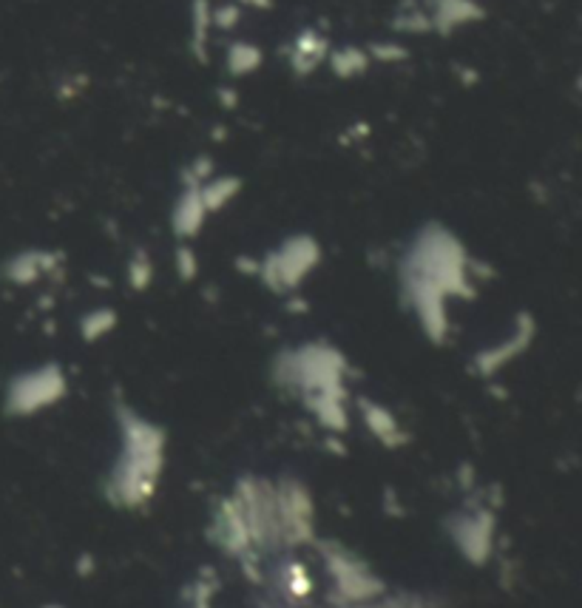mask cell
I'll list each match as a JSON object with an SVG mask.
<instances>
[{
    "instance_id": "obj_1",
    "label": "cell",
    "mask_w": 582,
    "mask_h": 608,
    "mask_svg": "<svg viewBox=\"0 0 582 608\" xmlns=\"http://www.w3.org/2000/svg\"><path fill=\"white\" fill-rule=\"evenodd\" d=\"M319 244L310 236H293L287 239L276 253H270L261 265V276L268 278L273 290L295 287L302 278L319 265Z\"/></svg>"
},
{
    "instance_id": "obj_2",
    "label": "cell",
    "mask_w": 582,
    "mask_h": 608,
    "mask_svg": "<svg viewBox=\"0 0 582 608\" xmlns=\"http://www.w3.org/2000/svg\"><path fill=\"white\" fill-rule=\"evenodd\" d=\"M432 31L441 35H452V31L463 26H475L486 18V9L477 0H429L426 6Z\"/></svg>"
},
{
    "instance_id": "obj_3",
    "label": "cell",
    "mask_w": 582,
    "mask_h": 608,
    "mask_svg": "<svg viewBox=\"0 0 582 608\" xmlns=\"http://www.w3.org/2000/svg\"><path fill=\"white\" fill-rule=\"evenodd\" d=\"M330 55V40L315 29L298 31V38L293 40L290 48V69L295 74H312Z\"/></svg>"
},
{
    "instance_id": "obj_4",
    "label": "cell",
    "mask_w": 582,
    "mask_h": 608,
    "mask_svg": "<svg viewBox=\"0 0 582 608\" xmlns=\"http://www.w3.org/2000/svg\"><path fill=\"white\" fill-rule=\"evenodd\" d=\"M208 217V208L202 202V193H199V185H191L185 193L179 196V202L174 208V231L179 236H196L199 227H202Z\"/></svg>"
},
{
    "instance_id": "obj_5",
    "label": "cell",
    "mask_w": 582,
    "mask_h": 608,
    "mask_svg": "<svg viewBox=\"0 0 582 608\" xmlns=\"http://www.w3.org/2000/svg\"><path fill=\"white\" fill-rule=\"evenodd\" d=\"M210 29H213V6L210 0H193L191 4V55L199 63H208L210 52Z\"/></svg>"
},
{
    "instance_id": "obj_6",
    "label": "cell",
    "mask_w": 582,
    "mask_h": 608,
    "mask_svg": "<svg viewBox=\"0 0 582 608\" xmlns=\"http://www.w3.org/2000/svg\"><path fill=\"white\" fill-rule=\"evenodd\" d=\"M327 63H330V72L341 77V80H353V77H361L367 74L370 69V52L367 48H358V46H338L332 48V52L327 55Z\"/></svg>"
},
{
    "instance_id": "obj_7",
    "label": "cell",
    "mask_w": 582,
    "mask_h": 608,
    "mask_svg": "<svg viewBox=\"0 0 582 608\" xmlns=\"http://www.w3.org/2000/svg\"><path fill=\"white\" fill-rule=\"evenodd\" d=\"M264 63V52L261 46L251 43V40H236L227 46L225 52V65L230 77H251L261 69Z\"/></svg>"
},
{
    "instance_id": "obj_8",
    "label": "cell",
    "mask_w": 582,
    "mask_h": 608,
    "mask_svg": "<svg viewBox=\"0 0 582 608\" xmlns=\"http://www.w3.org/2000/svg\"><path fill=\"white\" fill-rule=\"evenodd\" d=\"M239 188H242V183L236 176H219V179H210L208 185L199 188V193H202V202H205V208L210 213V210L225 208L233 196L239 193Z\"/></svg>"
},
{
    "instance_id": "obj_9",
    "label": "cell",
    "mask_w": 582,
    "mask_h": 608,
    "mask_svg": "<svg viewBox=\"0 0 582 608\" xmlns=\"http://www.w3.org/2000/svg\"><path fill=\"white\" fill-rule=\"evenodd\" d=\"M43 268H46L43 253H21V256H14L6 265V276L12 278V282H18V285H29V282H35V278L40 276Z\"/></svg>"
},
{
    "instance_id": "obj_10",
    "label": "cell",
    "mask_w": 582,
    "mask_h": 608,
    "mask_svg": "<svg viewBox=\"0 0 582 608\" xmlns=\"http://www.w3.org/2000/svg\"><path fill=\"white\" fill-rule=\"evenodd\" d=\"M395 29L404 31V35H426V31H432V23H429V14L424 9H409V12H401L395 21Z\"/></svg>"
},
{
    "instance_id": "obj_11",
    "label": "cell",
    "mask_w": 582,
    "mask_h": 608,
    "mask_svg": "<svg viewBox=\"0 0 582 608\" xmlns=\"http://www.w3.org/2000/svg\"><path fill=\"white\" fill-rule=\"evenodd\" d=\"M242 14H244V6H239L236 0H225V4L213 6V26L219 31H230L242 23Z\"/></svg>"
},
{
    "instance_id": "obj_12",
    "label": "cell",
    "mask_w": 582,
    "mask_h": 608,
    "mask_svg": "<svg viewBox=\"0 0 582 608\" xmlns=\"http://www.w3.org/2000/svg\"><path fill=\"white\" fill-rule=\"evenodd\" d=\"M367 52H370V60H378V63H401L409 57L407 48L398 43H375Z\"/></svg>"
},
{
    "instance_id": "obj_13",
    "label": "cell",
    "mask_w": 582,
    "mask_h": 608,
    "mask_svg": "<svg viewBox=\"0 0 582 608\" xmlns=\"http://www.w3.org/2000/svg\"><path fill=\"white\" fill-rule=\"evenodd\" d=\"M131 282H134V287H145L151 282V261H148L142 253L131 261Z\"/></svg>"
},
{
    "instance_id": "obj_14",
    "label": "cell",
    "mask_w": 582,
    "mask_h": 608,
    "mask_svg": "<svg viewBox=\"0 0 582 608\" xmlns=\"http://www.w3.org/2000/svg\"><path fill=\"white\" fill-rule=\"evenodd\" d=\"M176 261H179V270H182V276H185V278L196 273V259H193V253L188 248H179Z\"/></svg>"
},
{
    "instance_id": "obj_15",
    "label": "cell",
    "mask_w": 582,
    "mask_h": 608,
    "mask_svg": "<svg viewBox=\"0 0 582 608\" xmlns=\"http://www.w3.org/2000/svg\"><path fill=\"white\" fill-rule=\"evenodd\" d=\"M239 6H253V9H270L273 0H236Z\"/></svg>"
},
{
    "instance_id": "obj_16",
    "label": "cell",
    "mask_w": 582,
    "mask_h": 608,
    "mask_svg": "<svg viewBox=\"0 0 582 608\" xmlns=\"http://www.w3.org/2000/svg\"><path fill=\"white\" fill-rule=\"evenodd\" d=\"M219 97H222V100H225L227 106L236 103V94H233V89H222V91H219Z\"/></svg>"
}]
</instances>
